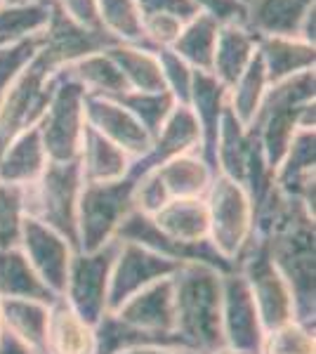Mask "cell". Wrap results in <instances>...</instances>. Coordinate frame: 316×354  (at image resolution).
<instances>
[{"label":"cell","instance_id":"cell-1","mask_svg":"<svg viewBox=\"0 0 316 354\" xmlns=\"http://www.w3.org/2000/svg\"><path fill=\"white\" fill-rule=\"evenodd\" d=\"M170 283L175 333L182 345L196 354L224 347L222 272L205 262H180Z\"/></svg>","mask_w":316,"mask_h":354},{"label":"cell","instance_id":"cell-2","mask_svg":"<svg viewBox=\"0 0 316 354\" xmlns=\"http://www.w3.org/2000/svg\"><path fill=\"white\" fill-rule=\"evenodd\" d=\"M314 68L267 85L248 130L257 137L264 161L277 173L297 128H314Z\"/></svg>","mask_w":316,"mask_h":354},{"label":"cell","instance_id":"cell-3","mask_svg":"<svg viewBox=\"0 0 316 354\" xmlns=\"http://www.w3.org/2000/svg\"><path fill=\"white\" fill-rule=\"evenodd\" d=\"M83 187L80 163H53L48 161L43 175L33 185L26 187V215L43 225L53 227L57 234L71 243L78 253V196Z\"/></svg>","mask_w":316,"mask_h":354},{"label":"cell","instance_id":"cell-4","mask_svg":"<svg viewBox=\"0 0 316 354\" xmlns=\"http://www.w3.org/2000/svg\"><path fill=\"white\" fill-rule=\"evenodd\" d=\"M85 125H88L85 123V90L59 68L55 73V90L50 104L38 121L40 142H43L48 161H76L80 145H83Z\"/></svg>","mask_w":316,"mask_h":354},{"label":"cell","instance_id":"cell-5","mask_svg":"<svg viewBox=\"0 0 316 354\" xmlns=\"http://www.w3.org/2000/svg\"><path fill=\"white\" fill-rule=\"evenodd\" d=\"M55 68L36 53L0 97V153L19 133L38 125L55 90Z\"/></svg>","mask_w":316,"mask_h":354},{"label":"cell","instance_id":"cell-6","mask_svg":"<svg viewBox=\"0 0 316 354\" xmlns=\"http://www.w3.org/2000/svg\"><path fill=\"white\" fill-rule=\"evenodd\" d=\"M132 185L128 175L116 182H83L76 213L78 253H95L113 241L118 225L132 210Z\"/></svg>","mask_w":316,"mask_h":354},{"label":"cell","instance_id":"cell-7","mask_svg":"<svg viewBox=\"0 0 316 354\" xmlns=\"http://www.w3.org/2000/svg\"><path fill=\"white\" fill-rule=\"evenodd\" d=\"M208 241L227 262H236L252 234V201L243 185L215 173L208 189Z\"/></svg>","mask_w":316,"mask_h":354},{"label":"cell","instance_id":"cell-8","mask_svg":"<svg viewBox=\"0 0 316 354\" xmlns=\"http://www.w3.org/2000/svg\"><path fill=\"white\" fill-rule=\"evenodd\" d=\"M116 250L118 241L113 239L95 253H73L71 265H68L66 288L62 298L93 328L106 314L109 274H111Z\"/></svg>","mask_w":316,"mask_h":354},{"label":"cell","instance_id":"cell-9","mask_svg":"<svg viewBox=\"0 0 316 354\" xmlns=\"http://www.w3.org/2000/svg\"><path fill=\"white\" fill-rule=\"evenodd\" d=\"M180 262L145 248L140 243L118 241L116 258H113L111 274H109L106 290V312H116L125 300L140 293L142 288L151 286L160 279L172 277Z\"/></svg>","mask_w":316,"mask_h":354},{"label":"cell","instance_id":"cell-10","mask_svg":"<svg viewBox=\"0 0 316 354\" xmlns=\"http://www.w3.org/2000/svg\"><path fill=\"white\" fill-rule=\"evenodd\" d=\"M104 28H88L73 21L55 0H50V21L40 33L38 53L48 59V64L59 71L83 57L104 53L106 48L116 45Z\"/></svg>","mask_w":316,"mask_h":354},{"label":"cell","instance_id":"cell-11","mask_svg":"<svg viewBox=\"0 0 316 354\" xmlns=\"http://www.w3.org/2000/svg\"><path fill=\"white\" fill-rule=\"evenodd\" d=\"M222 335L224 347L241 354H260L264 330L255 300L241 272L222 274Z\"/></svg>","mask_w":316,"mask_h":354},{"label":"cell","instance_id":"cell-12","mask_svg":"<svg viewBox=\"0 0 316 354\" xmlns=\"http://www.w3.org/2000/svg\"><path fill=\"white\" fill-rule=\"evenodd\" d=\"M125 326L140 330L160 345L185 347L175 333V310H172V283L170 277L160 279L151 286L142 288L128 298L116 312H111Z\"/></svg>","mask_w":316,"mask_h":354},{"label":"cell","instance_id":"cell-13","mask_svg":"<svg viewBox=\"0 0 316 354\" xmlns=\"http://www.w3.org/2000/svg\"><path fill=\"white\" fill-rule=\"evenodd\" d=\"M19 248L26 255L28 265L40 277L57 298L64 295L68 265H71V243L66 241L62 234H57L53 227L43 225V222L24 218L19 234Z\"/></svg>","mask_w":316,"mask_h":354},{"label":"cell","instance_id":"cell-14","mask_svg":"<svg viewBox=\"0 0 316 354\" xmlns=\"http://www.w3.org/2000/svg\"><path fill=\"white\" fill-rule=\"evenodd\" d=\"M85 123L100 135H104L109 142L120 147L132 161L149 153L154 145L142 123L111 97L85 95Z\"/></svg>","mask_w":316,"mask_h":354},{"label":"cell","instance_id":"cell-15","mask_svg":"<svg viewBox=\"0 0 316 354\" xmlns=\"http://www.w3.org/2000/svg\"><path fill=\"white\" fill-rule=\"evenodd\" d=\"M189 106H192L201 128V156L215 170V145H217V133H220L224 106H227V88L220 85V81L212 73L194 68Z\"/></svg>","mask_w":316,"mask_h":354},{"label":"cell","instance_id":"cell-16","mask_svg":"<svg viewBox=\"0 0 316 354\" xmlns=\"http://www.w3.org/2000/svg\"><path fill=\"white\" fill-rule=\"evenodd\" d=\"M312 8L314 0H248L243 24L257 38H297Z\"/></svg>","mask_w":316,"mask_h":354},{"label":"cell","instance_id":"cell-17","mask_svg":"<svg viewBox=\"0 0 316 354\" xmlns=\"http://www.w3.org/2000/svg\"><path fill=\"white\" fill-rule=\"evenodd\" d=\"M260 38L245 28V24H220L217 28L215 55H212V76L227 90L241 78V73L248 68L250 59L257 53Z\"/></svg>","mask_w":316,"mask_h":354},{"label":"cell","instance_id":"cell-18","mask_svg":"<svg viewBox=\"0 0 316 354\" xmlns=\"http://www.w3.org/2000/svg\"><path fill=\"white\" fill-rule=\"evenodd\" d=\"M78 163H80L83 182L85 185H93V182L123 180L130 170L132 158L120 147L109 142L104 135H100L90 125H85Z\"/></svg>","mask_w":316,"mask_h":354},{"label":"cell","instance_id":"cell-19","mask_svg":"<svg viewBox=\"0 0 316 354\" xmlns=\"http://www.w3.org/2000/svg\"><path fill=\"white\" fill-rule=\"evenodd\" d=\"M45 347L48 354H95V328L88 326L64 298H57L50 305Z\"/></svg>","mask_w":316,"mask_h":354},{"label":"cell","instance_id":"cell-20","mask_svg":"<svg viewBox=\"0 0 316 354\" xmlns=\"http://www.w3.org/2000/svg\"><path fill=\"white\" fill-rule=\"evenodd\" d=\"M45 165H48V156L40 142L38 125H33L17 135L0 153V182L28 187L43 175Z\"/></svg>","mask_w":316,"mask_h":354},{"label":"cell","instance_id":"cell-21","mask_svg":"<svg viewBox=\"0 0 316 354\" xmlns=\"http://www.w3.org/2000/svg\"><path fill=\"white\" fill-rule=\"evenodd\" d=\"M48 319L50 305L45 302L0 298V328L31 347L36 354H48Z\"/></svg>","mask_w":316,"mask_h":354},{"label":"cell","instance_id":"cell-22","mask_svg":"<svg viewBox=\"0 0 316 354\" xmlns=\"http://www.w3.org/2000/svg\"><path fill=\"white\" fill-rule=\"evenodd\" d=\"M154 170L168 198H203L215 177V170L196 151L170 158Z\"/></svg>","mask_w":316,"mask_h":354},{"label":"cell","instance_id":"cell-23","mask_svg":"<svg viewBox=\"0 0 316 354\" xmlns=\"http://www.w3.org/2000/svg\"><path fill=\"white\" fill-rule=\"evenodd\" d=\"M109 59L123 73L128 90L135 93H165V78L160 71V62L154 50L140 45L116 43L104 50Z\"/></svg>","mask_w":316,"mask_h":354},{"label":"cell","instance_id":"cell-24","mask_svg":"<svg viewBox=\"0 0 316 354\" xmlns=\"http://www.w3.org/2000/svg\"><path fill=\"white\" fill-rule=\"evenodd\" d=\"M0 298L36 300L53 305L57 295L40 281L21 248L15 245V248L0 250Z\"/></svg>","mask_w":316,"mask_h":354},{"label":"cell","instance_id":"cell-25","mask_svg":"<svg viewBox=\"0 0 316 354\" xmlns=\"http://www.w3.org/2000/svg\"><path fill=\"white\" fill-rule=\"evenodd\" d=\"M257 53L262 57L269 85L286 81L295 73L309 71L316 62L314 45L302 43L300 38H260Z\"/></svg>","mask_w":316,"mask_h":354},{"label":"cell","instance_id":"cell-26","mask_svg":"<svg viewBox=\"0 0 316 354\" xmlns=\"http://www.w3.org/2000/svg\"><path fill=\"white\" fill-rule=\"evenodd\" d=\"M217 24L210 15L198 12L192 21L182 26L177 41L172 43V53L187 62L196 71H212V55H215L217 43Z\"/></svg>","mask_w":316,"mask_h":354},{"label":"cell","instance_id":"cell-27","mask_svg":"<svg viewBox=\"0 0 316 354\" xmlns=\"http://www.w3.org/2000/svg\"><path fill=\"white\" fill-rule=\"evenodd\" d=\"M62 71L71 76L85 95H100V97H116L128 93V83H125L123 73L118 66L106 57V53H97L83 59L73 62V64L64 66Z\"/></svg>","mask_w":316,"mask_h":354},{"label":"cell","instance_id":"cell-28","mask_svg":"<svg viewBox=\"0 0 316 354\" xmlns=\"http://www.w3.org/2000/svg\"><path fill=\"white\" fill-rule=\"evenodd\" d=\"M50 21V0L0 5V45H12L43 33Z\"/></svg>","mask_w":316,"mask_h":354},{"label":"cell","instance_id":"cell-29","mask_svg":"<svg viewBox=\"0 0 316 354\" xmlns=\"http://www.w3.org/2000/svg\"><path fill=\"white\" fill-rule=\"evenodd\" d=\"M97 15H100L102 28L118 43L149 48L145 41L142 15L135 0H97Z\"/></svg>","mask_w":316,"mask_h":354},{"label":"cell","instance_id":"cell-30","mask_svg":"<svg viewBox=\"0 0 316 354\" xmlns=\"http://www.w3.org/2000/svg\"><path fill=\"white\" fill-rule=\"evenodd\" d=\"M267 85L269 83H267V71H264L262 57H260V53H255L248 68H245V71L241 73L239 81L234 83V88L227 90V106L232 109L234 116L239 118L241 125L248 128L252 123Z\"/></svg>","mask_w":316,"mask_h":354},{"label":"cell","instance_id":"cell-31","mask_svg":"<svg viewBox=\"0 0 316 354\" xmlns=\"http://www.w3.org/2000/svg\"><path fill=\"white\" fill-rule=\"evenodd\" d=\"M118 104H123L137 121L142 123V128L147 130L149 137H156L158 130L163 128L165 118L170 116V111L175 109V97H172L168 90L165 93H135V90H128L123 95L111 97Z\"/></svg>","mask_w":316,"mask_h":354},{"label":"cell","instance_id":"cell-32","mask_svg":"<svg viewBox=\"0 0 316 354\" xmlns=\"http://www.w3.org/2000/svg\"><path fill=\"white\" fill-rule=\"evenodd\" d=\"M24 218H26V187L0 182V250L19 245V234Z\"/></svg>","mask_w":316,"mask_h":354},{"label":"cell","instance_id":"cell-33","mask_svg":"<svg viewBox=\"0 0 316 354\" xmlns=\"http://www.w3.org/2000/svg\"><path fill=\"white\" fill-rule=\"evenodd\" d=\"M260 354H314V333L292 319L264 333Z\"/></svg>","mask_w":316,"mask_h":354},{"label":"cell","instance_id":"cell-34","mask_svg":"<svg viewBox=\"0 0 316 354\" xmlns=\"http://www.w3.org/2000/svg\"><path fill=\"white\" fill-rule=\"evenodd\" d=\"M156 57L160 62V71L165 78V88L175 97L177 104H189V93H192V76L194 68L187 64L182 57H177L170 48L156 50Z\"/></svg>","mask_w":316,"mask_h":354},{"label":"cell","instance_id":"cell-35","mask_svg":"<svg viewBox=\"0 0 316 354\" xmlns=\"http://www.w3.org/2000/svg\"><path fill=\"white\" fill-rule=\"evenodd\" d=\"M38 48H40V33L12 45H0V97L8 90V85L17 78V73L36 57Z\"/></svg>","mask_w":316,"mask_h":354},{"label":"cell","instance_id":"cell-36","mask_svg":"<svg viewBox=\"0 0 316 354\" xmlns=\"http://www.w3.org/2000/svg\"><path fill=\"white\" fill-rule=\"evenodd\" d=\"M201 12L210 15L217 24H243L245 5L241 0H189Z\"/></svg>","mask_w":316,"mask_h":354},{"label":"cell","instance_id":"cell-37","mask_svg":"<svg viewBox=\"0 0 316 354\" xmlns=\"http://www.w3.org/2000/svg\"><path fill=\"white\" fill-rule=\"evenodd\" d=\"M142 17L154 15H172L182 21H192L201 10L189 0H135Z\"/></svg>","mask_w":316,"mask_h":354},{"label":"cell","instance_id":"cell-38","mask_svg":"<svg viewBox=\"0 0 316 354\" xmlns=\"http://www.w3.org/2000/svg\"><path fill=\"white\" fill-rule=\"evenodd\" d=\"M116 354H196L187 347H172V345H137L128 347V350H120Z\"/></svg>","mask_w":316,"mask_h":354},{"label":"cell","instance_id":"cell-39","mask_svg":"<svg viewBox=\"0 0 316 354\" xmlns=\"http://www.w3.org/2000/svg\"><path fill=\"white\" fill-rule=\"evenodd\" d=\"M0 354H36L31 347H26L24 342H19L15 335H10L8 330L0 328Z\"/></svg>","mask_w":316,"mask_h":354},{"label":"cell","instance_id":"cell-40","mask_svg":"<svg viewBox=\"0 0 316 354\" xmlns=\"http://www.w3.org/2000/svg\"><path fill=\"white\" fill-rule=\"evenodd\" d=\"M210 354H241V352L229 350V347H220V350H215V352H210Z\"/></svg>","mask_w":316,"mask_h":354},{"label":"cell","instance_id":"cell-41","mask_svg":"<svg viewBox=\"0 0 316 354\" xmlns=\"http://www.w3.org/2000/svg\"><path fill=\"white\" fill-rule=\"evenodd\" d=\"M19 3H26V0H0V5H19Z\"/></svg>","mask_w":316,"mask_h":354},{"label":"cell","instance_id":"cell-42","mask_svg":"<svg viewBox=\"0 0 316 354\" xmlns=\"http://www.w3.org/2000/svg\"><path fill=\"white\" fill-rule=\"evenodd\" d=\"M241 3H243V5H245V3H248V0H241Z\"/></svg>","mask_w":316,"mask_h":354}]
</instances>
